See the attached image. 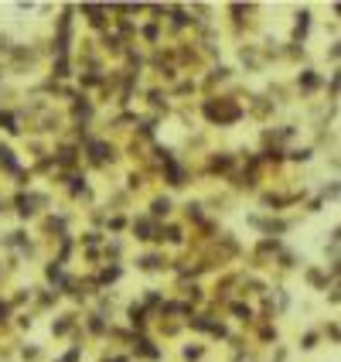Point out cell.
I'll return each mask as SVG.
<instances>
[{
  "mask_svg": "<svg viewBox=\"0 0 341 362\" xmlns=\"http://www.w3.org/2000/svg\"><path fill=\"white\" fill-rule=\"evenodd\" d=\"M331 99H338V72H331Z\"/></svg>",
  "mask_w": 341,
  "mask_h": 362,
  "instance_id": "40",
  "label": "cell"
},
{
  "mask_svg": "<svg viewBox=\"0 0 341 362\" xmlns=\"http://www.w3.org/2000/svg\"><path fill=\"white\" fill-rule=\"evenodd\" d=\"M136 356H143V359H157V356H160V349H154V342H150V338H136Z\"/></svg>",
  "mask_w": 341,
  "mask_h": 362,
  "instance_id": "13",
  "label": "cell"
},
{
  "mask_svg": "<svg viewBox=\"0 0 341 362\" xmlns=\"http://www.w3.org/2000/svg\"><path fill=\"white\" fill-rule=\"evenodd\" d=\"M232 314H236L239 321H249V318H253V311H249L246 304H232Z\"/></svg>",
  "mask_w": 341,
  "mask_h": 362,
  "instance_id": "27",
  "label": "cell"
},
{
  "mask_svg": "<svg viewBox=\"0 0 341 362\" xmlns=\"http://www.w3.org/2000/svg\"><path fill=\"white\" fill-rule=\"evenodd\" d=\"M89 328H92L96 335H103V332H106V321H103V314H92V318H89Z\"/></svg>",
  "mask_w": 341,
  "mask_h": 362,
  "instance_id": "28",
  "label": "cell"
},
{
  "mask_svg": "<svg viewBox=\"0 0 341 362\" xmlns=\"http://www.w3.org/2000/svg\"><path fill=\"white\" fill-rule=\"evenodd\" d=\"M328 198H331V202L338 198V181H328V185L321 188V202H328Z\"/></svg>",
  "mask_w": 341,
  "mask_h": 362,
  "instance_id": "22",
  "label": "cell"
},
{
  "mask_svg": "<svg viewBox=\"0 0 341 362\" xmlns=\"http://www.w3.org/2000/svg\"><path fill=\"white\" fill-rule=\"evenodd\" d=\"M52 161H55V164H62V167H72V164H75V147H62Z\"/></svg>",
  "mask_w": 341,
  "mask_h": 362,
  "instance_id": "14",
  "label": "cell"
},
{
  "mask_svg": "<svg viewBox=\"0 0 341 362\" xmlns=\"http://www.w3.org/2000/svg\"><path fill=\"white\" fill-rule=\"evenodd\" d=\"M311 154H314L311 147H293V150H290V157H293V161H311Z\"/></svg>",
  "mask_w": 341,
  "mask_h": 362,
  "instance_id": "23",
  "label": "cell"
},
{
  "mask_svg": "<svg viewBox=\"0 0 341 362\" xmlns=\"http://www.w3.org/2000/svg\"><path fill=\"white\" fill-rule=\"evenodd\" d=\"M133 232H136V239H143V243H147V239H157V229H154V222H150V219H136V222H133Z\"/></svg>",
  "mask_w": 341,
  "mask_h": 362,
  "instance_id": "7",
  "label": "cell"
},
{
  "mask_svg": "<svg viewBox=\"0 0 341 362\" xmlns=\"http://www.w3.org/2000/svg\"><path fill=\"white\" fill-rule=\"evenodd\" d=\"M317 345V335H304V349H314Z\"/></svg>",
  "mask_w": 341,
  "mask_h": 362,
  "instance_id": "41",
  "label": "cell"
},
{
  "mask_svg": "<svg viewBox=\"0 0 341 362\" xmlns=\"http://www.w3.org/2000/svg\"><path fill=\"white\" fill-rule=\"evenodd\" d=\"M184 359H188V362L202 359V349H198V345H195V349H191V345H188V349H184Z\"/></svg>",
  "mask_w": 341,
  "mask_h": 362,
  "instance_id": "34",
  "label": "cell"
},
{
  "mask_svg": "<svg viewBox=\"0 0 341 362\" xmlns=\"http://www.w3.org/2000/svg\"><path fill=\"white\" fill-rule=\"evenodd\" d=\"M82 14L89 17V24H92V28H103L109 10H106V7H99V3H82Z\"/></svg>",
  "mask_w": 341,
  "mask_h": 362,
  "instance_id": "6",
  "label": "cell"
},
{
  "mask_svg": "<svg viewBox=\"0 0 341 362\" xmlns=\"http://www.w3.org/2000/svg\"><path fill=\"white\" fill-rule=\"evenodd\" d=\"M232 167V157L229 154H222V157H211V171H229Z\"/></svg>",
  "mask_w": 341,
  "mask_h": 362,
  "instance_id": "21",
  "label": "cell"
},
{
  "mask_svg": "<svg viewBox=\"0 0 341 362\" xmlns=\"http://www.w3.org/2000/svg\"><path fill=\"white\" fill-rule=\"evenodd\" d=\"M68 328H72V318H58V321L52 325V332H55V335H65Z\"/></svg>",
  "mask_w": 341,
  "mask_h": 362,
  "instance_id": "29",
  "label": "cell"
},
{
  "mask_svg": "<svg viewBox=\"0 0 341 362\" xmlns=\"http://www.w3.org/2000/svg\"><path fill=\"white\" fill-rule=\"evenodd\" d=\"M167 212H171V198H154V202H150V216L154 219L167 216Z\"/></svg>",
  "mask_w": 341,
  "mask_h": 362,
  "instance_id": "16",
  "label": "cell"
},
{
  "mask_svg": "<svg viewBox=\"0 0 341 362\" xmlns=\"http://www.w3.org/2000/svg\"><path fill=\"white\" fill-rule=\"evenodd\" d=\"M17 212H21V219H31L34 212H38V205H48V195H17Z\"/></svg>",
  "mask_w": 341,
  "mask_h": 362,
  "instance_id": "3",
  "label": "cell"
},
{
  "mask_svg": "<svg viewBox=\"0 0 341 362\" xmlns=\"http://www.w3.org/2000/svg\"><path fill=\"white\" fill-rule=\"evenodd\" d=\"M0 52H3V55H7V52H14V45H10V38H7V34H0Z\"/></svg>",
  "mask_w": 341,
  "mask_h": 362,
  "instance_id": "37",
  "label": "cell"
},
{
  "mask_svg": "<svg viewBox=\"0 0 341 362\" xmlns=\"http://www.w3.org/2000/svg\"><path fill=\"white\" fill-rule=\"evenodd\" d=\"M68 181H72V195H85V178H79V174H72Z\"/></svg>",
  "mask_w": 341,
  "mask_h": 362,
  "instance_id": "24",
  "label": "cell"
},
{
  "mask_svg": "<svg viewBox=\"0 0 341 362\" xmlns=\"http://www.w3.org/2000/svg\"><path fill=\"white\" fill-rule=\"evenodd\" d=\"M106 48H109L113 55H120V52H123V38H120V34H106Z\"/></svg>",
  "mask_w": 341,
  "mask_h": 362,
  "instance_id": "20",
  "label": "cell"
},
{
  "mask_svg": "<svg viewBox=\"0 0 341 362\" xmlns=\"http://www.w3.org/2000/svg\"><path fill=\"white\" fill-rule=\"evenodd\" d=\"M164 174H167V185H171V188H181L184 178H188V171H184L178 161H167V164H164Z\"/></svg>",
  "mask_w": 341,
  "mask_h": 362,
  "instance_id": "5",
  "label": "cell"
},
{
  "mask_svg": "<svg viewBox=\"0 0 341 362\" xmlns=\"http://www.w3.org/2000/svg\"><path fill=\"white\" fill-rule=\"evenodd\" d=\"M65 75H72V72H68V62H65V58H58V62H55V79H65Z\"/></svg>",
  "mask_w": 341,
  "mask_h": 362,
  "instance_id": "32",
  "label": "cell"
},
{
  "mask_svg": "<svg viewBox=\"0 0 341 362\" xmlns=\"http://www.w3.org/2000/svg\"><path fill=\"white\" fill-rule=\"evenodd\" d=\"M82 239H85V246H96V243H99V239H103V236H99V232H85V236H82Z\"/></svg>",
  "mask_w": 341,
  "mask_h": 362,
  "instance_id": "36",
  "label": "cell"
},
{
  "mask_svg": "<svg viewBox=\"0 0 341 362\" xmlns=\"http://www.w3.org/2000/svg\"><path fill=\"white\" fill-rule=\"evenodd\" d=\"M164 263H167V260H164L160 253H147V256H140V260H136V267H140V270H160Z\"/></svg>",
  "mask_w": 341,
  "mask_h": 362,
  "instance_id": "9",
  "label": "cell"
},
{
  "mask_svg": "<svg viewBox=\"0 0 341 362\" xmlns=\"http://www.w3.org/2000/svg\"><path fill=\"white\" fill-rule=\"evenodd\" d=\"M307 280H311L314 287H324V274H321L317 267H311V270H307Z\"/></svg>",
  "mask_w": 341,
  "mask_h": 362,
  "instance_id": "26",
  "label": "cell"
},
{
  "mask_svg": "<svg viewBox=\"0 0 341 362\" xmlns=\"http://www.w3.org/2000/svg\"><path fill=\"white\" fill-rule=\"evenodd\" d=\"M202 113H205V120L218 123V127H229V123L242 120V106L236 99H208L202 106Z\"/></svg>",
  "mask_w": 341,
  "mask_h": 362,
  "instance_id": "1",
  "label": "cell"
},
{
  "mask_svg": "<svg viewBox=\"0 0 341 362\" xmlns=\"http://www.w3.org/2000/svg\"><path fill=\"white\" fill-rule=\"evenodd\" d=\"M7 318H10V304H3V301H0V325H3Z\"/></svg>",
  "mask_w": 341,
  "mask_h": 362,
  "instance_id": "39",
  "label": "cell"
},
{
  "mask_svg": "<svg viewBox=\"0 0 341 362\" xmlns=\"http://www.w3.org/2000/svg\"><path fill=\"white\" fill-rule=\"evenodd\" d=\"M85 150H89L92 164H106V161H113V157H116V150L106 144V140H85Z\"/></svg>",
  "mask_w": 341,
  "mask_h": 362,
  "instance_id": "4",
  "label": "cell"
},
{
  "mask_svg": "<svg viewBox=\"0 0 341 362\" xmlns=\"http://www.w3.org/2000/svg\"><path fill=\"white\" fill-rule=\"evenodd\" d=\"M103 82V75L99 72H89V75H82V85H99Z\"/></svg>",
  "mask_w": 341,
  "mask_h": 362,
  "instance_id": "33",
  "label": "cell"
},
{
  "mask_svg": "<svg viewBox=\"0 0 341 362\" xmlns=\"http://www.w3.org/2000/svg\"><path fill=\"white\" fill-rule=\"evenodd\" d=\"M0 212H3V202H0Z\"/></svg>",
  "mask_w": 341,
  "mask_h": 362,
  "instance_id": "45",
  "label": "cell"
},
{
  "mask_svg": "<svg viewBox=\"0 0 341 362\" xmlns=\"http://www.w3.org/2000/svg\"><path fill=\"white\" fill-rule=\"evenodd\" d=\"M184 212H188V219H195V222H202V205H195V202H188V205H184Z\"/></svg>",
  "mask_w": 341,
  "mask_h": 362,
  "instance_id": "31",
  "label": "cell"
},
{
  "mask_svg": "<svg viewBox=\"0 0 341 362\" xmlns=\"http://www.w3.org/2000/svg\"><path fill=\"white\" fill-rule=\"evenodd\" d=\"M113 362H127V359H113Z\"/></svg>",
  "mask_w": 341,
  "mask_h": 362,
  "instance_id": "44",
  "label": "cell"
},
{
  "mask_svg": "<svg viewBox=\"0 0 341 362\" xmlns=\"http://www.w3.org/2000/svg\"><path fill=\"white\" fill-rule=\"evenodd\" d=\"M256 103H253V110H256V116H266L270 113V103H263V96H253Z\"/></svg>",
  "mask_w": 341,
  "mask_h": 362,
  "instance_id": "30",
  "label": "cell"
},
{
  "mask_svg": "<svg viewBox=\"0 0 341 362\" xmlns=\"http://www.w3.org/2000/svg\"><path fill=\"white\" fill-rule=\"evenodd\" d=\"M222 79H229V69H225V65H218V69L211 72V82H222Z\"/></svg>",
  "mask_w": 341,
  "mask_h": 362,
  "instance_id": "35",
  "label": "cell"
},
{
  "mask_svg": "<svg viewBox=\"0 0 341 362\" xmlns=\"http://www.w3.org/2000/svg\"><path fill=\"white\" fill-rule=\"evenodd\" d=\"M157 239H167V243H181L184 236H181V225H164V229L157 232Z\"/></svg>",
  "mask_w": 341,
  "mask_h": 362,
  "instance_id": "15",
  "label": "cell"
},
{
  "mask_svg": "<svg viewBox=\"0 0 341 362\" xmlns=\"http://www.w3.org/2000/svg\"><path fill=\"white\" fill-rule=\"evenodd\" d=\"M280 157H283V154H280V150H276V147H273V150H266V161H273V164H276V161H280Z\"/></svg>",
  "mask_w": 341,
  "mask_h": 362,
  "instance_id": "42",
  "label": "cell"
},
{
  "mask_svg": "<svg viewBox=\"0 0 341 362\" xmlns=\"http://www.w3.org/2000/svg\"><path fill=\"white\" fill-rule=\"evenodd\" d=\"M143 34H147V41H157V28H154V24H147Z\"/></svg>",
  "mask_w": 341,
  "mask_h": 362,
  "instance_id": "38",
  "label": "cell"
},
{
  "mask_svg": "<svg viewBox=\"0 0 341 362\" xmlns=\"http://www.w3.org/2000/svg\"><path fill=\"white\" fill-rule=\"evenodd\" d=\"M72 113H75V120H89V116H92V103H89L85 96H75V106H72Z\"/></svg>",
  "mask_w": 341,
  "mask_h": 362,
  "instance_id": "11",
  "label": "cell"
},
{
  "mask_svg": "<svg viewBox=\"0 0 341 362\" xmlns=\"http://www.w3.org/2000/svg\"><path fill=\"white\" fill-rule=\"evenodd\" d=\"M45 277H48L52 284H65V274H62V263H58V260H55V263H48Z\"/></svg>",
  "mask_w": 341,
  "mask_h": 362,
  "instance_id": "17",
  "label": "cell"
},
{
  "mask_svg": "<svg viewBox=\"0 0 341 362\" xmlns=\"http://www.w3.org/2000/svg\"><path fill=\"white\" fill-rule=\"evenodd\" d=\"M317 85H321V75L314 72V69H304V72H300V89H307V92H314Z\"/></svg>",
  "mask_w": 341,
  "mask_h": 362,
  "instance_id": "12",
  "label": "cell"
},
{
  "mask_svg": "<svg viewBox=\"0 0 341 362\" xmlns=\"http://www.w3.org/2000/svg\"><path fill=\"white\" fill-rule=\"evenodd\" d=\"M143 314H147V311H143V304H130V321H133L136 328H140V325H143V321H147V318H143Z\"/></svg>",
  "mask_w": 341,
  "mask_h": 362,
  "instance_id": "19",
  "label": "cell"
},
{
  "mask_svg": "<svg viewBox=\"0 0 341 362\" xmlns=\"http://www.w3.org/2000/svg\"><path fill=\"white\" fill-rule=\"evenodd\" d=\"M249 225H256V229H263L266 236H283L287 229H290V222H283V219H260V216H249Z\"/></svg>",
  "mask_w": 341,
  "mask_h": 362,
  "instance_id": "2",
  "label": "cell"
},
{
  "mask_svg": "<svg viewBox=\"0 0 341 362\" xmlns=\"http://www.w3.org/2000/svg\"><path fill=\"white\" fill-rule=\"evenodd\" d=\"M311 31V10H300L297 14V28H293V41H304Z\"/></svg>",
  "mask_w": 341,
  "mask_h": 362,
  "instance_id": "8",
  "label": "cell"
},
{
  "mask_svg": "<svg viewBox=\"0 0 341 362\" xmlns=\"http://www.w3.org/2000/svg\"><path fill=\"white\" fill-rule=\"evenodd\" d=\"M120 274H123L120 267H106V270H103V284H113V280H120Z\"/></svg>",
  "mask_w": 341,
  "mask_h": 362,
  "instance_id": "25",
  "label": "cell"
},
{
  "mask_svg": "<svg viewBox=\"0 0 341 362\" xmlns=\"http://www.w3.org/2000/svg\"><path fill=\"white\" fill-rule=\"evenodd\" d=\"M171 21H174L178 28H184L191 17H188V10H184V7H171Z\"/></svg>",
  "mask_w": 341,
  "mask_h": 362,
  "instance_id": "18",
  "label": "cell"
},
{
  "mask_svg": "<svg viewBox=\"0 0 341 362\" xmlns=\"http://www.w3.org/2000/svg\"><path fill=\"white\" fill-rule=\"evenodd\" d=\"M75 359H79V349H72V352H68V356H62L58 362H75Z\"/></svg>",
  "mask_w": 341,
  "mask_h": 362,
  "instance_id": "43",
  "label": "cell"
},
{
  "mask_svg": "<svg viewBox=\"0 0 341 362\" xmlns=\"http://www.w3.org/2000/svg\"><path fill=\"white\" fill-rule=\"evenodd\" d=\"M0 167H3V171H10V174H17V171H21V167H17L14 150H10V147H3V144H0Z\"/></svg>",
  "mask_w": 341,
  "mask_h": 362,
  "instance_id": "10",
  "label": "cell"
}]
</instances>
